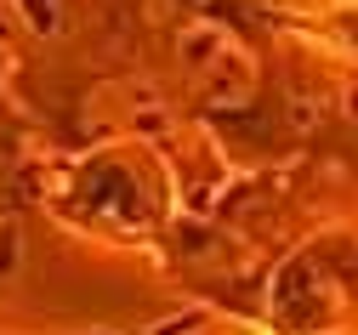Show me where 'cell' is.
<instances>
[{
  "instance_id": "1",
  "label": "cell",
  "mask_w": 358,
  "mask_h": 335,
  "mask_svg": "<svg viewBox=\"0 0 358 335\" xmlns=\"http://www.w3.org/2000/svg\"><path fill=\"white\" fill-rule=\"evenodd\" d=\"M182 69H188V80L205 91L210 103H239L245 91H250V57H245V45L234 34L210 29V23H194L182 34Z\"/></svg>"
}]
</instances>
